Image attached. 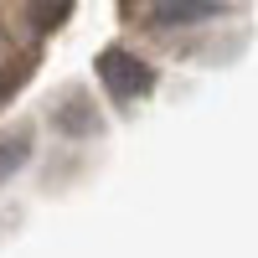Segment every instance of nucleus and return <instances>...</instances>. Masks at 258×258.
<instances>
[{"label": "nucleus", "instance_id": "nucleus-1", "mask_svg": "<svg viewBox=\"0 0 258 258\" xmlns=\"http://www.w3.org/2000/svg\"><path fill=\"white\" fill-rule=\"evenodd\" d=\"M93 68H98V83L109 88L114 103H135V98H145L150 88H155V68H150L145 57L124 52V47H103Z\"/></svg>", "mask_w": 258, "mask_h": 258}, {"label": "nucleus", "instance_id": "nucleus-2", "mask_svg": "<svg viewBox=\"0 0 258 258\" xmlns=\"http://www.w3.org/2000/svg\"><path fill=\"white\" fill-rule=\"evenodd\" d=\"M227 0H155L145 11V26L150 31H176V26H197V21L222 16Z\"/></svg>", "mask_w": 258, "mask_h": 258}, {"label": "nucleus", "instance_id": "nucleus-3", "mask_svg": "<svg viewBox=\"0 0 258 258\" xmlns=\"http://www.w3.org/2000/svg\"><path fill=\"white\" fill-rule=\"evenodd\" d=\"M52 124L62 129V135H73V140H83V135H98V129H103L98 109L88 103V93H78V88H68V93H62V103L52 109Z\"/></svg>", "mask_w": 258, "mask_h": 258}, {"label": "nucleus", "instance_id": "nucleus-4", "mask_svg": "<svg viewBox=\"0 0 258 258\" xmlns=\"http://www.w3.org/2000/svg\"><path fill=\"white\" fill-rule=\"evenodd\" d=\"M26 160H31V129H11V135H0V186H6Z\"/></svg>", "mask_w": 258, "mask_h": 258}, {"label": "nucleus", "instance_id": "nucleus-5", "mask_svg": "<svg viewBox=\"0 0 258 258\" xmlns=\"http://www.w3.org/2000/svg\"><path fill=\"white\" fill-rule=\"evenodd\" d=\"M26 16H31V26L47 36V31H57V26H68L73 0H31V6H26Z\"/></svg>", "mask_w": 258, "mask_h": 258}, {"label": "nucleus", "instance_id": "nucleus-6", "mask_svg": "<svg viewBox=\"0 0 258 258\" xmlns=\"http://www.w3.org/2000/svg\"><path fill=\"white\" fill-rule=\"evenodd\" d=\"M26 73H31V62H16V68H6V73H0V103H6V98L21 88V83H26Z\"/></svg>", "mask_w": 258, "mask_h": 258}, {"label": "nucleus", "instance_id": "nucleus-7", "mask_svg": "<svg viewBox=\"0 0 258 258\" xmlns=\"http://www.w3.org/2000/svg\"><path fill=\"white\" fill-rule=\"evenodd\" d=\"M124 6H129V0H124Z\"/></svg>", "mask_w": 258, "mask_h": 258}]
</instances>
